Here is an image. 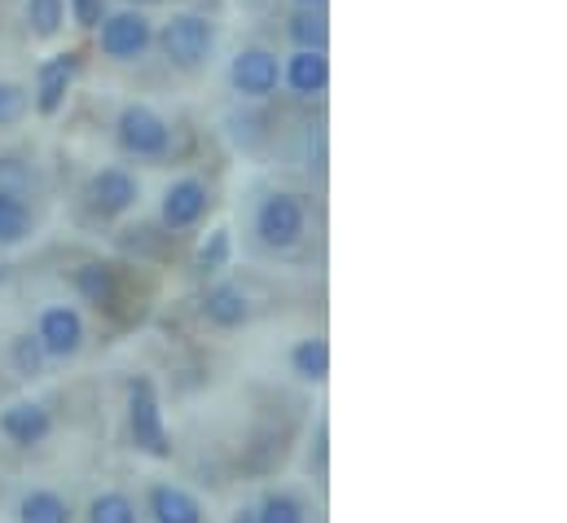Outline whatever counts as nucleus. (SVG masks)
<instances>
[{"mask_svg": "<svg viewBox=\"0 0 567 523\" xmlns=\"http://www.w3.org/2000/svg\"><path fill=\"white\" fill-rule=\"evenodd\" d=\"M71 75H75V58H71V53H62V58H53V62L40 66V84H35V106H40V115H53V111L62 106Z\"/></svg>", "mask_w": 567, "mask_h": 523, "instance_id": "nucleus-14", "label": "nucleus"}, {"mask_svg": "<svg viewBox=\"0 0 567 523\" xmlns=\"http://www.w3.org/2000/svg\"><path fill=\"white\" fill-rule=\"evenodd\" d=\"M89 198H93V207H97L102 216H120V212H128V207L137 203V181H133L124 167H106V172L93 176Z\"/></svg>", "mask_w": 567, "mask_h": 523, "instance_id": "nucleus-9", "label": "nucleus"}, {"mask_svg": "<svg viewBox=\"0 0 567 523\" xmlns=\"http://www.w3.org/2000/svg\"><path fill=\"white\" fill-rule=\"evenodd\" d=\"M75 290H80V299L84 304H93V308H106V312H115L120 308V273L111 268V264H102V260H89V264H80L75 268Z\"/></svg>", "mask_w": 567, "mask_h": 523, "instance_id": "nucleus-8", "label": "nucleus"}, {"mask_svg": "<svg viewBox=\"0 0 567 523\" xmlns=\"http://www.w3.org/2000/svg\"><path fill=\"white\" fill-rule=\"evenodd\" d=\"M150 515L154 523H203V506L185 489L158 484V489H150Z\"/></svg>", "mask_w": 567, "mask_h": 523, "instance_id": "nucleus-13", "label": "nucleus"}, {"mask_svg": "<svg viewBox=\"0 0 567 523\" xmlns=\"http://www.w3.org/2000/svg\"><path fill=\"white\" fill-rule=\"evenodd\" d=\"M49 431H53V418H49V409L35 404V400H13V404L0 413V435L13 440V444H22V449L44 444Z\"/></svg>", "mask_w": 567, "mask_h": 523, "instance_id": "nucleus-6", "label": "nucleus"}, {"mask_svg": "<svg viewBox=\"0 0 567 523\" xmlns=\"http://www.w3.org/2000/svg\"><path fill=\"white\" fill-rule=\"evenodd\" d=\"M89 523H137V506L124 493H97L89 502Z\"/></svg>", "mask_w": 567, "mask_h": 523, "instance_id": "nucleus-20", "label": "nucleus"}, {"mask_svg": "<svg viewBox=\"0 0 567 523\" xmlns=\"http://www.w3.org/2000/svg\"><path fill=\"white\" fill-rule=\"evenodd\" d=\"M251 515H256V523H308L303 502L290 498V493H269Z\"/></svg>", "mask_w": 567, "mask_h": 523, "instance_id": "nucleus-19", "label": "nucleus"}, {"mask_svg": "<svg viewBox=\"0 0 567 523\" xmlns=\"http://www.w3.org/2000/svg\"><path fill=\"white\" fill-rule=\"evenodd\" d=\"M71 506L66 498L49 493V489H31L22 502H18V523H71Z\"/></svg>", "mask_w": 567, "mask_h": 523, "instance_id": "nucleus-17", "label": "nucleus"}, {"mask_svg": "<svg viewBox=\"0 0 567 523\" xmlns=\"http://www.w3.org/2000/svg\"><path fill=\"white\" fill-rule=\"evenodd\" d=\"M290 370L303 383H326V375H330V343L326 339H299L290 348Z\"/></svg>", "mask_w": 567, "mask_h": 523, "instance_id": "nucleus-16", "label": "nucleus"}, {"mask_svg": "<svg viewBox=\"0 0 567 523\" xmlns=\"http://www.w3.org/2000/svg\"><path fill=\"white\" fill-rule=\"evenodd\" d=\"M238 523H256V515H251V511H247V520H243V515H238Z\"/></svg>", "mask_w": 567, "mask_h": 523, "instance_id": "nucleus-27", "label": "nucleus"}, {"mask_svg": "<svg viewBox=\"0 0 567 523\" xmlns=\"http://www.w3.org/2000/svg\"><path fill=\"white\" fill-rule=\"evenodd\" d=\"M9 357H13V370L22 375V379H35L40 370H44V348H40V339H35V330L31 335H18L13 339V348H9Z\"/></svg>", "mask_w": 567, "mask_h": 523, "instance_id": "nucleus-21", "label": "nucleus"}, {"mask_svg": "<svg viewBox=\"0 0 567 523\" xmlns=\"http://www.w3.org/2000/svg\"><path fill=\"white\" fill-rule=\"evenodd\" d=\"M225 260H229V229H216L198 252V273H220Z\"/></svg>", "mask_w": 567, "mask_h": 523, "instance_id": "nucleus-22", "label": "nucleus"}, {"mask_svg": "<svg viewBox=\"0 0 567 523\" xmlns=\"http://www.w3.org/2000/svg\"><path fill=\"white\" fill-rule=\"evenodd\" d=\"M62 0H31V22H35V31L40 35H53L58 27H62Z\"/></svg>", "mask_w": 567, "mask_h": 523, "instance_id": "nucleus-23", "label": "nucleus"}, {"mask_svg": "<svg viewBox=\"0 0 567 523\" xmlns=\"http://www.w3.org/2000/svg\"><path fill=\"white\" fill-rule=\"evenodd\" d=\"M35 339L44 348L49 361H71L80 348H84V317L66 304L58 308H44L40 312V326H35Z\"/></svg>", "mask_w": 567, "mask_h": 523, "instance_id": "nucleus-3", "label": "nucleus"}, {"mask_svg": "<svg viewBox=\"0 0 567 523\" xmlns=\"http://www.w3.org/2000/svg\"><path fill=\"white\" fill-rule=\"evenodd\" d=\"M303 4H312V0H303Z\"/></svg>", "mask_w": 567, "mask_h": 523, "instance_id": "nucleus-28", "label": "nucleus"}, {"mask_svg": "<svg viewBox=\"0 0 567 523\" xmlns=\"http://www.w3.org/2000/svg\"><path fill=\"white\" fill-rule=\"evenodd\" d=\"M27 234H31V212L22 207V198H18V194L0 189V247L22 243Z\"/></svg>", "mask_w": 567, "mask_h": 523, "instance_id": "nucleus-18", "label": "nucleus"}, {"mask_svg": "<svg viewBox=\"0 0 567 523\" xmlns=\"http://www.w3.org/2000/svg\"><path fill=\"white\" fill-rule=\"evenodd\" d=\"M120 141L137 158H158V154H167V141L172 136H167V124L150 106H128L120 115Z\"/></svg>", "mask_w": 567, "mask_h": 523, "instance_id": "nucleus-5", "label": "nucleus"}, {"mask_svg": "<svg viewBox=\"0 0 567 523\" xmlns=\"http://www.w3.org/2000/svg\"><path fill=\"white\" fill-rule=\"evenodd\" d=\"M234 89L238 93H247V98H269L274 89H278V80H282V66H278V58L274 53H265V49H247V53H238L234 58Z\"/></svg>", "mask_w": 567, "mask_h": 523, "instance_id": "nucleus-7", "label": "nucleus"}, {"mask_svg": "<svg viewBox=\"0 0 567 523\" xmlns=\"http://www.w3.org/2000/svg\"><path fill=\"white\" fill-rule=\"evenodd\" d=\"M203 317L216 330H238V326L251 321V299L238 286H212L207 299H203Z\"/></svg>", "mask_w": 567, "mask_h": 523, "instance_id": "nucleus-12", "label": "nucleus"}, {"mask_svg": "<svg viewBox=\"0 0 567 523\" xmlns=\"http://www.w3.org/2000/svg\"><path fill=\"white\" fill-rule=\"evenodd\" d=\"M145 44H150V22H145L142 13H115L102 27V49L111 58H137Z\"/></svg>", "mask_w": 567, "mask_h": 523, "instance_id": "nucleus-11", "label": "nucleus"}, {"mask_svg": "<svg viewBox=\"0 0 567 523\" xmlns=\"http://www.w3.org/2000/svg\"><path fill=\"white\" fill-rule=\"evenodd\" d=\"M27 115V93L18 84H0V124H18Z\"/></svg>", "mask_w": 567, "mask_h": 523, "instance_id": "nucleus-24", "label": "nucleus"}, {"mask_svg": "<svg viewBox=\"0 0 567 523\" xmlns=\"http://www.w3.org/2000/svg\"><path fill=\"white\" fill-rule=\"evenodd\" d=\"M256 234L269 243V247H295L299 238H303V203L295 198V194H274V198H265L260 203V212H256Z\"/></svg>", "mask_w": 567, "mask_h": 523, "instance_id": "nucleus-4", "label": "nucleus"}, {"mask_svg": "<svg viewBox=\"0 0 567 523\" xmlns=\"http://www.w3.org/2000/svg\"><path fill=\"white\" fill-rule=\"evenodd\" d=\"M75 18L84 27H97L102 22V0H75Z\"/></svg>", "mask_w": 567, "mask_h": 523, "instance_id": "nucleus-26", "label": "nucleus"}, {"mask_svg": "<svg viewBox=\"0 0 567 523\" xmlns=\"http://www.w3.org/2000/svg\"><path fill=\"white\" fill-rule=\"evenodd\" d=\"M158 40H163V53H167L176 66L194 71V66H203V62H207L216 31H212V22H207V18H194V13H176V18L163 27V35H158Z\"/></svg>", "mask_w": 567, "mask_h": 523, "instance_id": "nucleus-2", "label": "nucleus"}, {"mask_svg": "<svg viewBox=\"0 0 567 523\" xmlns=\"http://www.w3.org/2000/svg\"><path fill=\"white\" fill-rule=\"evenodd\" d=\"M128 431H133V444L142 449L145 458H172V440H167V427H163V404L150 379H137L128 388Z\"/></svg>", "mask_w": 567, "mask_h": 523, "instance_id": "nucleus-1", "label": "nucleus"}, {"mask_svg": "<svg viewBox=\"0 0 567 523\" xmlns=\"http://www.w3.org/2000/svg\"><path fill=\"white\" fill-rule=\"evenodd\" d=\"M290 35H295L303 49H321V44H326V22H321V18H295Z\"/></svg>", "mask_w": 567, "mask_h": 523, "instance_id": "nucleus-25", "label": "nucleus"}, {"mask_svg": "<svg viewBox=\"0 0 567 523\" xmlns=\"http://www.w3.org/2000/svg\"><path fill=\"white\" fill-rule=\"evenodd\" d=\"M203 212H207V189L198 181H176L163 194V225L167 229H189L203 221Z\"/></svg>", "mask_w": 567, "mask_h": 523, "instance_id": "nucleus-10", "label": "nucleus"}, {"mask_svg": "<svg viewBox=\"0 0 567 523\" xmlns=\"http://www.w3.org/2000/svg\"><path fill=\"white\" fill-rule=\"evenodd\" d=\"M286 80H290V89L303 93V98L321 93L326 80H330V66H326L321 49H299V53L290 58V66H286Z\"/></svg>", "mask_w": 567, "mask_h": 523, "instance_id": "nucleus-15", "label": "nucleus"}]
</instances>
